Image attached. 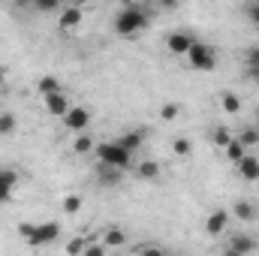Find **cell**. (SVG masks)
<instances>
[{
  "label": "cell",
  "instance_id": "1",
  "mask_svg": "<svg viewBox=\"0 0 259 256\" xmlns=\"http://www.w3.org/2000/svg\"><path fill=\"white\" fill-rule=\"evenodd\" d=\"M148 24H151L148 3H124L115 12V33L121 39H136L142 30H148Z\"/></svg>",
  "mask_w": 259,
  "mask_h": 256
},
{
  "label": "cell",
  "instance_id": "2",
  "mask_svg": "<svg viewBox=\"0 0 259 256\" xmlns=\"http://www.w3.org/2000/svg\"><path fill=\"white\" fill-rule=\"evenodd\" d=\"M18 235L30 247H49L52 241H58L61 223H55V220H49V223H18Z\"/></svg>",
  "mask_w": 259,
  "mask_h": 256
},
{
  "label": "cell",
  "instance_id": "3",
  "mask_svg": "<svg viewBox=\"0 0 259 256\" xmlns=\"http://www.w3.org/2000/svg\"><path fill=\"white\" fill-rule=\"evenodd\" d=\"M94 154H97V160H100V163L118 166V169H124V172H130V169L136 166V154H133L130 148H124L118 139H115V142H103V145H97V148H94Z\"/></svg>",
  "mask_w": 259,
  "mask_h": 256
},
{
  "label": "cell",
  "instance_id": "4",
  "mask_svg": "<svg viewBox=\"0 0 259 256\" xmlns=\"http://www.w3.org/2000/svg\"><path fill=\"white\" fill-rule=\"evenodd\" d=\"M184 58H187V66L196 69V72H211V69L217 66V52H214V46L199 42V39L190 46V52H187Z\"/></svg>",
  "mask_w": 259,
  "mask_h": 256
},
{
  "label": "cell",
  "instance_id": "5",
  "mask_svg": "<svg viewBox=\"0 0 259 256\" xmlns=\"http://www.w3.org/2000/svg\"><path fill=\"white\" fill-rule=\"evenodd\" d=\"M196 42L193 33H187V30H172L169 36H166V49L175 55V58H184L187 52H190V46Z\"/></svg>",
  "mask_w": 259,
  "mask_h": 256
},
{
  "label": "cell",
  "instance_id": "6",
  "mask_svg": "<svg viewBox=\"0 0 259 256\" xmlns=\"http://www.w3.org/2000/svg\"><path fill=\"white\" fill-rule=\"evenodd\" d=\"M64 127L69 133H84L91 127V112L81 109V106H69V112L64 115Z\"/></svg>",
  "mask_w": 259,
  "mask_h": 256
},
{
  "label": "cell",
  "instance_id": "7",
  "mask_svg": "<svg viewBox=\"0 0 259 256\" xmlns=\"http://www.w3.org/2000/svg\"><path fill=\"white\" fill-rule=\"evenodd\" d=\"M124 169H118V166H109V163H100L97 160V181L103 184V187H118L121 181H124Z\"/></svg>",
  "mask_w": 259,
  "mask_h": 256
},
{
  "label": "cell",
  "instance_id": "8",
  "mask_svg": "<svg viewBox=\"0 0 259 256\" xmlns=\"http://www.w3.org/2000/svg\"><path fill=\"white\" fill-rule=\"evenodd\" d=\"M78 27H81V6H66V9H61V15H58V30L72 33V30H78Z\"/></svg>",
  "mask_w": 259,
  "mask_h": 256
},
{
  "label": "cell",
  "instance_id": "9",
  "mask_svg": "<svg viewBox=\"0 0 259 256\" xmlns=\"http://www.w3.org/2000/svg\"><path fill=\"white\" fill-rule=\"evenodd\" d=\"M229 211L226 208H217V211H211L208 214V220H205V232L208 235H223L226 232V226H229Z\"/></svg>",
  "mask_w": 259,
  "mask_h": 256
},
{
  "label": "cell",
  "instance_id": "10",
  "mask_svg": "<svg viewBox=\"0 0 259 256\" xmlns=\"http://www.w3.org/2000/svg\"><path fill=\"white\" fill-rule=\"evenodd\" d=\"M42 106H46V112H49L52 118H64L66 112H69V100L64 97V91H58V94H49V97H42Z\"/></svg>",
  "mask_w": 259,
  "mask_h": 256
},
{
  "label": "cell",
  "instance_id": "11",
  "mask_svg": "<svg viewBox=\"0 0 259 256\" xmlns=\"http://www.w3.org/2000/svg\"><path fill=\"white\" fill-rule=\"evenodd\" d=\"M259 244L250 238V235H229L226 238V253H250L256 250Z\"/></svg>",
  "mask_w": 259,
  "mask_h": 256
},
{
  "label": "cell",
  "instance_id": "12",
  "mask_svg": "<svg viewBox=\"0 0 259 256\" xmlns=\"http://www.w3.org/2000/svg\"><path fill=\"white\" fill-rule=\"evenodd\" d=\"M235 169H238V175H241L244 181H259V160L253 154H244V157L235 163Z\"/></svg>",
  "mask_w": 259,
  "mask_h": 256
},
{
  "label": "cell",
  "instance_id": "13",
  "mask_svg": "<svg viewBox=\"0 0 259 256\" xmlns=\"http://www.w3.org/2000/svg\"><path fill=\"white\" fill-rule=\"evenodd\" d=\"M133 169H136V178L139 181H157L160 178V163L157 160H139Z\"/></svg>",
  "mask_w": 259,
  "mask_h": 256
},
{
  "label": "cell",
  "instance_id": "14",
  "mask_svg": "<svg viewBox=\"0 0 259 256\" xmlns=\"http://www.w3.org/2000/svg\"><path fill=\"white\" fill-rule=\"evenodd\" d=\"M15 184H18V175H15L12 169H3V166H0V205L9 202V196H12V190H15Z\"/></svg>",
  "mask_w": 259,
  "mask_h": 256
},
{
  "label": "cell",
  "instance_id": "15",
  "mask_svg": "<svg viewBox=\"0 0 259 256\" xmlns=\"http://www.w3.org/2000/svg\"><path fill=\"white\" fill-rule=\"evenodd\" d=\"M223 154H226V160H229V163L235 166V163H238V160H241V157L247 154V145H244V142H241L238 136H232V139H229V142L223 145Z\"/></svg>",
  "mask_w": 259,
  "mask_h": 256
},
{
  "label": "cell",
  "instance_id": "16",
  "mask_svg": "<svg viewBox=\"0 0 259 256\" xmlns=\"http://www.w3.org/2000/svg\"><path fill=\"white\" fill-rule=\"evenodd\" d=\"M232 217H238V220H244V223H253V220H256V205L247 202V199H238V202L232 205Z\"/></svg>",
  "mask_w": 259,
  "mask_h": 256
},
{
  "label": "cell",
  "instance_id": "17",
  "mask_svg": "<svg viewBox=\"0 0 259 256\" xmlns=\"http://www.w3.org/2000/svg\"><path fill=\"white\" fill-rule=\"evenodd\" d=\"M36 91H39L42 97H49V94L64 91V84H61V78H58V75H42V78L36 81Z\"/></svg>",
  "mask_w": 259,
  "mask_h": 256
},
{
  "label": "cell",
  "instance_id": "18",
  "mask_svg": "<svg viewBox=\"0 0 259 256\" xmlns=\"http://www.w3.org/2000/svg\"><path fill=\"white\" fill-rule=\"evenodd\" d=\"M118 142H121L124 148H130V151L136 154V151L142 148V142H145V133H142V130H127L124 136H118Z\"/></svg>",
  "mask_w": 259,
  "mask_h": 256
},
{
  "label": "cell",
  "instance_id": "19",
  "mask_svg": "<svg viewBox=\"0 0 259 256\" xmlns=\"http://www.w3.org/2000/svg\"><path fill=\"white\" fill-rule=\"evenodd\" d=\"M94 148H97V145H94V139L88 136V130H84V133H75V139H72V151H75V154H91Z\"/></svg>",
  "mask_w": 259,
  "mask_h": 256
},
{
  "label": "cell",
  "instance_id": "20",
  "mask_svg": "<svg viewBox=\"0 0 259 256\" xmlns=\"http://www.w3.org/2000/svg\"><path fill=\"white\" fill-rule=\"evenodd\" d=\"M124 241H127V235H124L118 226H112V229L103 232V244H106V247H124Z\"/></svg>",
  "mask_w": 259,
  "mask_h": 256
},
{
  "label": "cell",
  "instance_id": "21",
  "mask_svg": "<svg viewBox=\"0 0 259 256\" xmlns=\"http://www.w3.org/2000/svg\"><path fill=\"white\" fill-rule=\"evenodd\" d=\"M15 130H18L15 115H12V112H0V136L9 139V136H15Z\"/></svg>",
  "mask_w": 259,
  "mask_h": 256
},
{
  "label": "cell",
  "instance_id": "22",
  "mask_svg": "<svg viewBox=\"0 0 259 256\" xmlns=\"http://www.w3.org/2000/svg\"><path fill=\"white\" fill-rule=\"evenodd\" d=\"M220 106H223V112H229V115H238V112H241V100H238L235 94H223V97H220Z\"/></svg>",
  "mask_w": 259,
  "mask_h": 256
},
{
  "label": "cell",
  "instance_id": "23",
  "mask_svg": "<svg viewBox=\"0 0 259 256\" xmlns=\"http://www.w3.org/2000/svg\"><path fill=\"white\" fill-rule=\"evenodd\" d=\"M36 12H61V6H64V0H33L30 3Z\"/></svg>",
  "mask_w": 259,
  "mask_h": 256
},
{
  "label": "cell",
  "instance_id": "24",
  "mask_svg": "<svg viewBox=\"0 0 259 256\" xmlns=\"http://www.w3.org/2000/svg\"><path fill=\"white\" fill-rule=\"evenodd\" d=\"M61 208H64L66 214H78V208H81V196H78V193H69V196H64Z\"/></svg>",
  "mask_w": 259,
  "mask_h": 256
},
{
  "label": "cell",
  "instance_id": "25",
  "mask_svg": "<svg viewBox=\"0 0 259 256\" xmlns=\"http://www.w3.org/2000/svg\"><path fill=\"white\" fill-rule=\"evenodd\" d=\"M172 151H175L178 157H190V154H193V145H190V139H184V136H178V139L172 142Z\"/></svg>",
  "mask_w": 259,
  "mask_h": 256
},
{
  "label": "cell",
  "instance_id": "26",
  "mask_svg": "<svg viewBox=\"0 0 259 256\" xmlns=\"http://www.w3.org/2000/svg\"><path fill=\"white\" fill-rule=\"evenodd\" d=\"M238 139H241V142H244V145H247V151H250V148H253V145H259V127H244L241 130V136H238Z\"/></svg>",
  "mask_w": 259,
  "mask_h": 256
},
{
  "label": "cell",
  "instance_id": "27",
  "mask_svg": "<svg viewBox=\"0 0 259 256\" xmlns=\"http://www.w3.org/2000/svg\"><path fill=\"white\" fill-rule=\"evenodd\" d=\"M211 139H214V145H217V148H223V145H226V142L232 139V133H229V130H226L223 124H220V127H214V133H211Z\"/></svg>",
  "mask_w": 259,
  "mask_h": 256
},
{
  "label": "cell",
  "instance_id": "28",
  "mask_svg": "<svg viewBox=\"0 0 259 256\" xmlns=\"http://www.w3.org/2000/svg\"><path fill=\"white\" fill-rule=\"evenodd\" d=\"M178 115H181V106H178V103H166V106L160 109V118H163V121H175Z\"/></svg>",
  "mask_w": 259,
  "mask_h": 256
},
{
  "label": "cell",
  "instance_id": "29",
  "mask_svg": "<svg viewBox=\"0 0 259 256\" xmlns=\"http://www.w3.org/2000/svg\"><path fill=\"white\" fill-rule=\"evenodd\" d=\"M244 61H247V66H259V46H250L244 52Z\"/></svg>",
  "mask_w": 259,
  "mask_h": 256
},
{
  "label": "cell",
  "instance_id": "30",
  "mask_svg": "<svg viewBox=\"0 0 259 256\" xmlns=\"http://www.w3.org/2000/svg\"><path fill=\"white\" fill-rule=\"evenodd\" d=\"M84 244H88V238H72V241L66 244V253H81Z\"/></svg>",
  "mask_w": 259,
  "mask_h": 256
},
{
  "label": "cell",
  "instance_id": "31",
  "mask_svg": "<svg viewBox=\"0 0 259 256\" xmlns=\"http://www.w3.org/2000/svg\"><path fill=\"white\" fill-rule=\"evenodd\" d=\"M247 18L259 27V0H250V3H247Z\"/></svg>",
  "mask_w": 259,
  "mask_h": 256
},
{
  "label": "cell",
  "instance_id": "32",
  "mask_svg": "<svg viewBox=\"0 0 259 256\" xmlns=\"http://www.w3.org/2000/svg\"><path fill=\"white\" fill-rule=\"evenodd\" d=\"M178 3H181V0H157L160 9H178Z\"/></svg>",
  "mask_w": 259,
  "mask_h": 256
},
{
  "label": "cell",
  "instance_id": "33",
  "mask_svg": "<svg viewBox=\"0 0 259 256\" xmlns=\"http://www.w3.org/2000/svg\"><path fill=\"white\" fill-rule=\"evenodd\" d=\"M247 78H250V81L259 88V66H247Z\"/></svg>",
  "mask_w": 259,
  "mask_h": 256
},
{
  "label": "cell",
  "instance_id": "34",
  "mask_svg": "<svg viewBox=\"0 0 259 256\" xmlns=\"http://www.w3.org/2000/svg\"><path fill=\"white\" fill-rule=\"evenodd\" d=\"M15 3H18V6H30L33 0H15Z\"/></svg>",
  "mask_w": 259,
  "mask_h": 256
},
{
  "label": "cell",
  "instance_id": "35",
  "mask_svg": "<svg viewBox=\"0 0 259 256\" xmlns=\"http://www.w3.org/2000/svg\"><path fill=\"white\" fill-rule=\"evenodd\" d=\"M3 81H6V72H3V66H0V84H3Z\"/></svg>",
  "mask_w": 259,
  "mask_h": 256
},
{
  "label": "cell",
  "instance_id": "36",
  "mask_svg": "<svg viewBox=\"0 0 259 256\" xmlns=\"http://www.w3.org/2000/svg\"><path fill=\"white\" fill-rule=\"evenodd\" d=\"M84 3H88V0H72V6H84Z\"/></svg>",
  "mask_w": 259,
  "mask_h": 256
},
{
  "label": "cell",
  "instance_id": "37",
  "mask_svg": "<svg viewBox=\"0 0 259 256\" xmlns=\"http://www.w3.org/2000/svg\"><path fill=\"white\" fill-rule=\"evenodd\" d=\"M139 3H157V0H139Z\"/></svg>",
  "mask_w": 259,
  "mask_h": 256
},
{
  "label": "cell",
  "instance_id": "38",
  "mask_svg": "<svg viewBox=\"0 0 259 256\" xmlns=\"http://www.w3.org/2000/svg\"><path fill=\"white\" fill-rule=\"evenodd\" d=\"M256 121H259V112H256Z\"/></svg>",
  "mask_w": 259,
  "mask_h": 256
}]
</instances>
